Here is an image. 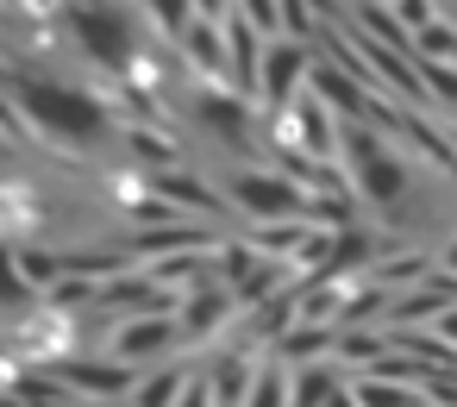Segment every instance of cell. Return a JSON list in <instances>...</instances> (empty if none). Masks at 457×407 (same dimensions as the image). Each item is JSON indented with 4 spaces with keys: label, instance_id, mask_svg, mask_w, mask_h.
Here are the masks:
<instances>
[{
    "label": "cell",
    "instance_id": "1",
    "mask_svg": "<svg viewBox=\"0 0 457 407\" xmlns=\"http://www.w3.org/2000/svg\"><path fill=\"white\" fill-rule=\"evenodd\" d=\"M7 101H13V113H20L38 138H51V145L70 151V157H101V151H113V145H126V126H132V120H126L107 95H95L88 82L38 76L32 63H13Z\"/></svg>",
    "mask_w": 457,
    "mask_h": 407
},
{
    "label": "cell",
    "instance_id": "2",
    "mask_svg": "<svg viewBox=\"0 0 457 407\" xmlns=\"http://www.w3.org/2000/svg\"><path fill=\"white\" fill-rule=\"evenodd\" d=\"M338 163H345V176H351L357 207H370V213H401V207L413 201V188H420L413 157H407L382 126H345Z\"/></svg>",
    "mask_w": 457,
    "mask_h": 407
},
{
    "label": "cell",
    "instance_id": "3",
    "mask_svg": "<svg viewBox=\"0 0 457 407\" xmlns=\"http://www.w3.org/2000/svg\"><path fill=\"white\" fill-rule=\"evenodd\" d=\"M220 195L245 226H288V220L307 226V213H313V195L295 176H282L276 163H232L220 176Z\"/></svg>",
    "mask_w": 457,
    "mask_h": 407
},
{
    "label": "cell",
    "instance_id": "4",
    "mask_svg": "<svg viewBox=\"0 0 457 407\" xmlns=\"http://www.w3.org/2000/svg\"><path fill=\"white\" fill-rule=\"evenodd\" d=\"M63 26H70V38L82 45V57H88L95 70L132 76V70L145 63V51L132 45L138 13H126V7H63Z\"/></svg>",
    "mask_w": 457,
    "mask_h": 407
},
{
    "label": "cell",
    "instance_id": "5",
    "mask_svg": "<svg viewBox=\"0 0 457 407\" xmlns=\"http://www.w3.org/2000/svg\"><path fill=\"white\" fill-rule=\"evenodd\" d=\"M101 351H107L113 363H126V370L145 376V370H157V363H176L182 326H176V313H138V320H120Z\"/></svg>",
    "mask_w": 457,
    "mask_h": 407
},
{
    "label": "cell",
    "instance_id": "6",
    "mask_svg": "<svg viewBox=\"0 0 457 407\" xmlns=\"http://www.w3.org/2000/svg\"><path fill=\"white\" fill-rule=\"evenodd\" d=\"M238 320H245V307L232 301V288H226V282H207V288H195V295H182V301H176L182 345H207V351H220V345L238 332Z\"/></svg>",
    "mask_w": 457,
    "mask_h": 407
},
{
    "label": "cell",
    "instance_id": "7",
    "mask_svg": "<svg viewBox=\"0 0 457 407\" xmlns=\"http://www.w3.org/2000/svg\"><path fill=\"white\" fill-rule=\"evenodd\" d=\"M45 376H57L70 395H82V401H101V407H113V401H132V388H138V370L113 363L107 351H76V357L51 363Z\"/></svg>",
    "mask_w": 457,
    "mask_h": 407
},
{
    "label": "cell",
    "instance_id": "8",
    "mask_svg": "<svg viewBox=\"0 0 457 407\" xmlns=\"http://www.w3.org/2000/svg\"><path fill=\"white\" fill-rule=\"evenodd\" d=\"M313 57H320V51H307V45H295V38H276V45L263 51V70H257V101H263L270 113H288V107L307 95V82H313Z\"/></svg>",
    "mask_w": 457,
    "mask_h": 407
},
{
    "label": "cell",
    "instance_id": "9",
    "mask_svg": "<svg viewBox=\"0 0 457 407\" xmlns=\"http://www.w3.org/2000/svg\"><path fill=\"white\" fill-rule=\"evenodd\" d=\"M188 120H195L207 138H220V145H251V138H257V113H251V101H245L238 88H207V82H195V88H188Z\"/></svg>",
    "mask_w": 457,
    "mask_h": 407
},
{
    "label": "cell",
    "instance_id": "10",
    "mask_svg": "<svg viewBox=\"0 0 457 407\" xmlns=\"http://www.w3.org/2000/svg\"><path fill=\"white\" fill-rule=\"evenodd\" d=\"M257 370H263V351H251V345H238V338H226L220 351L201 357V382H207V395H213L220 407H245L251 388H257Z\"/></svg>",
    "mask_w": 457,
    "mask_h": 407
},
{
    "label": "cell",
    "instance_id": "11",
    "mask_svg": "<svg viewBox=\"0 0 457 407\" xmlns=\"http://www.w3.org/2000/svg\"><path fill=\"white\" fill-rule=\"evenodd\" d=\"M151 182V195L170 207V213H182V220H207V213H220L226 207V195H213L207 182H201V170H163V176H145Z\"/></svg>",
    "mask_w": 457,
    "mask_h": 407
},
{
    "label": "cell",
    "instance_id": "12",
    "mask_svg": "<svg viewBox=\"0 0 457 407\" xmlns=\"http://www.w3.org/2000/svg\"><path fill=\"white\" fill-rule=\"evenodd\" d=\"M201 382V363H157V370H145L138 376V388H132V401L126 407H182V395Z\"/></svg>",
    "mask_w": 457,
    "mask_h": 407
},
{
    "label": "cell",
    "instance_id": "13",
    "mask_svg": "<svg viewBox=\"0 0 457 407\" xmlns=\"http://www.w3.org/2000/svg\"><path fill=\"white\" fill-rule=\"evenodd\" d=\"M357 407H432L426 382H388V376H351Z\"/></svg>",
    "mask_w": 457,
    "mask_h": 407
},
{
    "label": "cell",
    "instance_id": "14",
    "mask_svg": "<svg viewBox=\"0 0 457 407\" xmlns=\"http://www.w3.org/2000/svg\"><path fill=\"white\" fill-rule=\"evenodd\" d=\"M345 370L338 363H307V370H295V407H332L338 395H345Z\"/></svg>",
    "mask_w": 457,
    "mask_h": 407
},
{
    "label": "cell",
    "instance_id": "15",
    "mask_svg": "<svg viewBox=\"0 0 457 407\" xmlns=\"http://www.w3.org/2000/svg\"><path fill=\"white\" fill-rule=\"evenodd\" d=\"M245 407H295V370H288V363H276V357H263L257 388H251V401H245Z\"/></svg>",
    "mask_w": 457,
    "mask_h": 407
},
{
    "label": "cell",
    "instance_id": "16",
    "mask_svg": "<svg viewBox=\"0 0 457 407\" xmlns=\"http://www.w3.org/2000/svg\"><path fill=\"white\" fill-rule=\"evenodd\" d=\"M145 20L170 38V45H182L188 32H195V20H201V7L195 0H157V7H145Z\"/></svg>",
    "mask_w": 457,
    "mask_h": 407
},
{
    "label": "cell",
    "instance_id": "17",
    "mask_svg": "<svg viewBox=\"0 0 457 407\" xmlns=\"http://www.w3.org/2000/svg\"><path fill=\"white\" fill-rule=\"evenodd\" d=\"M320 20H326V13L307 7V0H282V38H295V45L313 51V38H332V26H320Z\"/></svg>",
    "mask_w": 457,
    "mask_h": 407
},
{
    "label": "cell",
    "instance_id": "18",
    "mask_svg": "<svg viewBox=\"0 0 457 407\" xmlns=\"http://www.w3.org/2000/svg\"><path fill=\"white\" fill-rule=\"evenodd\" d=\"M245 20H251V32L263 45H276L282 38V0H245Z\"/></svg>",
    "mask_w": 457,
    "mask_h": 407
},
{
    "label": "cell",
    "instance_id": "19",
    "mask_svg": "<svg viewBox=\"0 0 457 407\" xmlns=\"http://www.w3.org/2000/svg\"><path fill=\"white\" fill-rule=\"evenodd\" d=\"M432 338H438V345H445V351H457V307H451V313H445V320H438V326H432Z\"/></svg>",
    "mask_w": 457,
    "mask_h": 407
},
{
    "label": "cell",
    "instance_id": "20",
    "mask_svg": "<svg viewBox=\"0 0 457 407\" xmlns=\"http://www.w3.org/2000/svg\"><path fill=\"white\" fill-rule=\"evenodd\" d=\"M182 407H220V401H213V395H207V382H195V388H188V395H182Z\"/></svg>",
    "mask_w": 457,
    "mask_h": 407
},
{
    "label": "cell",
    "instance_id": "21",
    "mask_svg": "<svg viewBox=\"0 0 457 407\" xmlns=\"http://www.w3.org/2000/svg\"><path fill=\"white\" fill-rule=\"evenodd\" d=\"M445 138H451V151H457V120H445Z\"/></svg>",
    "mask_w": 457,
    "mask_h": 407
}]
</instances>
